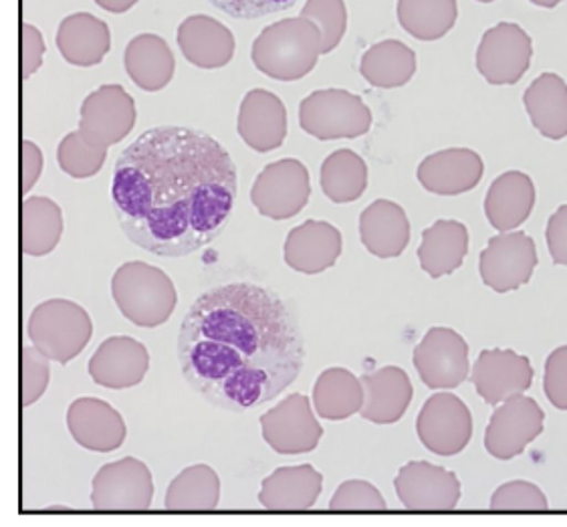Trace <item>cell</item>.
I'll use <instances>...</instances> for the list:
<instances>
[{
  "instance_id": "cell-1",
  "label": "cell",
  "mask_w": 567,
  "mask_h": 527,
  "mask_svg": "<svg viewBox=\"0 0 567 527\" xmlns=\"http://www.w3.org/2000/svg\"><path fill=\"white\" fill-rule=\"evenodd\" d=\"M227 148L193 127H152L115 162L112 200L122 230L140 249L186 257L227 227L237 198Z\"/></svg>"
},
{
  "instance_id": "cell-2",
  "label": "cell",
  "mask_w": 567,
  "mask_h": 527,
  "mask_svg": "<svg viewBox=\"0 0 567 527\" xmlns=\"http://www.w3.org/2000/svg\"><path fill=\"white\" fill-rule=\"evenodd\" d=\"M306 342L275 291L230 283L203 293L182 320L178 360L194 392L218 409L245 413L296 382Z\"/></svg>"
},
{
  "instance_id": "cell-3",
  "label": "cell",
  "mask_w": 567,
  "mask_h": 527,
  "mask_svg": "<svg viewBox=\"0 0 567 527\" xmlns=\"http://www.w3.org/2000/svg\"><path fill=\"white\" fill-rule=\"evenodd\" d=\"M319 55H323V37L318 24L306 17L265 27L250 51L255 68L277 81L306 78L316 70Z\"/></svg>"
},
{
  "instance_id": "cell-4",
  "label": "cell",
  "mask_w": 567,
  "mask_h": 527,
  "mask_svg": "<svg viewBox=\"0 0 567 527\" xmlns=\"http://www.w3.org/2000/svg\"><path fill=\"white\" fill-rule=\"evenodd\" d=\"M112 296L125 320L140 328H158L166 323L178 303L171 277L144 261H130L115 271Z\"/></svg>"
},
{
  "instance_id": "cell-5",
  "label": "cell",
  "mask_w": 567,
  "mask_h": 527,
  "mask_svg": "<svg viewBox=\"0 0 567 527\" xmlns=\"http://www.w3.org/2000/svg\"><path fill=\"white\" fill-rule=\"evenodd\" d=\"M27 333L31 344L49 360L68 364L90 344L93 323L80 303L69 299H49L34 308Z\"/></svg>"
},
{
  "instance_id": "cell-6",
  "label": "cell",
  "mask_w": 567,
  "mask_h": 527,
  "mask_svg": "<svg viewBox=\"0 0 567 527\" xmlns=\"http://www.w3.org/2000/svg\"><path fill=\"white\" fill-rule=\"evenodd\" d=\"M299 124L309 136L323 142L360 138L372 126V112L360 95L346 90H319L299 105Z\"/></svg>"
},
{
  "instance_id": "cell-7",
  "label": "cell",
  "mask_w": 567,
  "mask_h": 527,
  "mask_svg": "<svg viewBox=\"0 0 567 527\" xmlns=\"http://www.w3.org/2000/svg\"><path fill=\"white\" fill-rule=\"evenodd\" d=\"M311 183L303 162L285 158L265 166L250 188V203L262 217L285 220L296 217L309 203Z\"/></svg>"
},
{
  "instance_id": "cell-8",
  "label": "cell",
  "mask_w": 567,
  "mask_h": 527,
  "mask_svg": "<svg viewBox=\"0 0 567 527\" xmlns=\"http://www.w3.org/2000/svg\"><path fill=\"white\" fill-rule=\"evenodd\" d=\"M91 485V505L100 512H146L154 497L148 465L136 457L103 465Z\"/></svg>"
},
{
  "instance_id": "cell-9",
  "label": "cell",
  "mask_w": 567,
  "mask_h": 527,
  "mask_svg": "<svg viewBox=\"0 0 567 527\" xmlns=\"http://www.w3.org/2000/svg\"><path fill=\"white\" fill-rule=\"evenodd\" d=\"M537 261L534 239L523 230H509L488 241L478 257V273L493 291L507 293L529 283Z\"/></svg>"
},
{
  "instance_id": "cell-10",
  "label": "cell",
  "mask_w": 567,
  "mask_h": 527,
  "mask_svg": "<svg viewBox=\"0 0 567 527\" xmlns=\"http://www.w3.org/2000/svg\"><path fill=\"white\" fill-rule=\"evenodd\" d=\"M134 97L117 83H107L90 93L81 105L80 134L97 148H110L134 130Z\"/></svg>"
},
{
  "instance_id": "cell-11",
  "label": "cell",
  "mask_w": 567,
  "mask_h": 527,
  "mask_svg": "<svg viewBox=\"0 0 567 527\" xmlns=\"http://www.w3.org/2000/svg\"><path fill=\"white\" fill-rule=\"evenodd\" d=\"M416 433L431 453L453 457L471 443L473 416L456 394L439 392L424 402L416 421Z\"/></svg>"
},
{
  "instance_id": "cell-12",
  "label": "cell",
  "mask_w": 567,
  "mask_h": 527,
  "mask_svg": "<svg viewBox=\"0 0 567 527\" xmlns=\"http://www.w3.org/2000/svg\"><path fill=\"white\" fill-rule=\"evenodd\" d=\"M534 41L519 24L491 27L477 49V70L491 85H513L529 70Z\"/></svg>"
},
{
  "instance_id": "cell-13",
  "label": "cell",
  "mask_w": 567,
  "mask_h": 527,
  "mask_svg": "<svg viewBox=\"0 0 567 527\" xmlns=\"http://www.w3.org/2000/svg\"><path fill=\"white\" fill-rule=\"evenodd\" d=\"M262 438L279 455H301L318 447L323 426L306 394H289L261 416Z\"/></svg>"
},
{
  "instance_id": "cell-14",
  "label": "cell",
  "mask_w": 567,
  "mask_h": 527,
  "mask_svg": "<svg viewBox=\"0 0 567 527\" xmlns=\"http://www.w3.org/2000/svg\"><path fill=\"white\" fill-rule=\"evenodd\" d=\"M545 414L542 406L529 396H513L501 402L491 416L485 433V447L501 461L522 455L529 443L544 433Z\"/></svg>"
},
{
  "instance_id": "cell-15",
  "label": "cell",
  "mask_w": 567,
  "mask_h": 527,
  "mask_svg": "<svg viewBox=\"0 0 567 527\" xmlns=\"http://www.w3.org/2000/svg\"><path fill=\"white\" fill-rule=\"evenodd\" d=\"M414 366L429 389H456L468 379V344L449 328H432L414 350Z\"/></svg>"
},
{
  "instance_id": "cell-16",
  "label": "cell",
  "mask_w": 567,
  "mask_h": 527,
  "mask_svg": "<svg viewBox=\"0 0 567 527\" xmlns=\"http://www.w3.org/2000/svg\"><path fill=\"white\" fill-rule=\"evenodd\" d=\"M398 499L414 512H451L461 499V483L453 471L426 461H410L398 473Z\"/></svg>"
},
{
  "instance_id": "cell-17",
  "label": "cell",
  "mask_w": 567,
  "mask_h": 527,
  "mask_svg": "<svg viewBox=\"0 0 567 527\" xmlns=\"http://www.w3.org/2000/svg\"><path fill=\"white\" fill-rule=\"evenodd\" d=\"M471 382L483 401L497 406L529 390L534 368L529 358L513 350H483L471 370Z\"/></svg>"
},
{
  "instance_id": "cell-18",
  "label": "cell",
  "mask_w": 567,
  "mask_h": 527,
  "mask_svg": "<svg viewBox=\"0 0 567 527\" xmlns=\"http://www.w3.org/2000/svg\"><path fill=\"white\" fill-rule=\"evenodd\" d=\"M90 376L103 389L125 390L146 379L150 354L146 345L127 335L107 338L91 355Z\"/></svg>"
},
{
  "instance_id": "cell-19",
  "label": "cell",
  "mask_w": 567,
  "mask_h": 527,
  "mask_svg": "<svg viewBox=\"0 0 567 527\" xmlns=\"http://www.w3.org/2000/svg\"><path fill=\"white\" fill-rule=\"evenodd\" d=\"M69 433L93 453H112L124 445L127 428L122 414L100 399H78L69 406Z\"/></svg>"
},
{
  "instance_id": "cell-20",
  "label": "cell",
  "mask_w": 567,
  "mask_h": 527,
  "mask_svg": "<svg viewBox=\"0 0 567 527\" xmlns=\"http://www.w3.org/2000/svg\"><path fill=\"white\" fill-rule=\"evenodd\" d=\"M483 173L485 164L475 149H441L420 162L419 183L432 195H465L481 183Z\"/></svg>"
},
{
  "instance_id": "cell-21",
  "label": "cell",
  "mask_w": 567,
  "mask_h": 527,
  "mask_svg": "<svg viewBox=\"0 0 567 527\" xmlns=\"http://www.w3.org/2000/svg\"><path fill=\"white\" fill-rule=\"evenodd\" d=\"M341 232L326 220H306L287 235L285 264L303 276H318L340 259Z\"/></svg>"
},
{
  "instance_id": "cell-22",
  "label": "cell",
  "mask_w": 567,
  "mask_h": 527,
  "mask_svg": "<svg viewBox=\"0 0 567 527\" xmlns=\"http://www.w3.org/2000/svg\"><path fill=\"white\" fill-rule=\"evenodd\" d=\"M237 130L255 152L281 148L287 138V110L284 102L267 90H250L240 104Z\"/></svg>"
},
{
  "instance_id": "cell-23",
  "label": "cell",
  "mask_w": 567,
  "mask_h": 527,
  "mask_svg": "<svg viewBox=\"0 0 567 527\" xmlns=\"http://www.w3.org/2000/svg\"><path fill=\"white\" fill-rule=\"evenodd\" d=\"M363 421L374 424H394L406 414L414 389L409 374L396 366H384L365 372L362 379Z\"/></svg>"
},
{
  "instance_id": "cell-24",
  "label": "cell",
  "mask_w": 567,
  "mask_h": 527,
  "mask_svg": "<svg viewBox=\"0 0 567 527\" xmlns=\"http://www.w3.org/2000/svg\"><path fill=\"white\" fill-rule=\"evenodd\" d=\"M178 46L200 70H220L235 55V37L213 17L194 14L178 27Z\"/></svg>"
},
{
  "instance_id": "cell-25",
  "label": "cell",
  "mask_w": 567,
  "mask_h": 527,
  "mask_svg": "<svg viewBox=\"0 0 567 527\" xmlns=\"http://www.w3.org/2000/svg\"><path fill=\"white\" fill-rule=\"evenodd\" d=\"M323 489V475L311 465L279 467L262 482L259 502L271 512L311 509Z\"/></svg>"
},
{
  "instance_id": "cell-26",
  "label": "cell",
  "mask_w": 567,
  "mask_h": 527,
  "mask_svg": "<svg viewBox=\"0 0 567 527\" xmlns=\"http://www.w3.org/2000/svg\"><path fill=\"white\" fill-rule=\"evenodd\" d=\"M58 46L69 65L93 68L110 53L112 33L102 19L90 12H75L59 24Z\"/></svg>"
},
{
  "instance_id": "cell-27",
  "label": "cell",
  "mask_w": 567,
  "mask_h": 527,
  "mask_svg": "<svg viewBox=\"0 0 567 527\" xmlns=\"http://www.w3.org/2000/svg\"><path fill=\"white\" fill-rule=\"evenodd\" d=\"M362 245L378 259L400 257L410 242V220L392 200H375L360 217Z\"/></svg>"
},
{
  "instance_id": "cell-28",
  "label": "cell",
  "mask_w": 567,
  "mask_h": 527,
  "mask_svg": "<svg viewBox=\"0 0 567 527\" xmlns=\"http://www.w3.org/2000/svg\"><path fill=\"white\" fill-rule=\"evenodd\" d=\"M535 207L534 180L527 174L511 170L501 174L488 188L485 198V215L491 227L499 232H509L522 227L532 217Z\"/></svg>"
},
{
  "instance_id": "cell-29",
  "label": "cell",
  "mask_w": 567,
  "mask_h": 527,
  "mask_svg": "<svg viewBox=\"0 0 567 527\" xmlns=\"http://www.w3.org/2000/svg\"><path fill=\"white\" fill-rule=\"evenodd\" d=\"M124 65L130 80L144 92L164 90L176 71V59L168 43L158 35L144 33L127 43Z\"/></svg>"
},
{
  "instance_id": "cell-30",
  "label": "cell",
  "mask_w": 567,
  "mask_h": 527,
  "mask_svg": "<svg viewBox=\"0 0 567 527\" xmlns=\"http://www.w3.org/2000/svg\"><path fill=\"white\" fill-rule=\"evenodd\" d=\"M468 252V230L458 220H436L422 232L419 247L420 267L432 277L454 273Z\"/></svg>"
},
{
  "instance_id": "cell-31",
  "label": "cell",
  "mask_w": 567,
  "mask_h": 527,
  "mask_svg": "<svg viewBox=\"0 0 567 527\" xmlns=\"http://www.w3.org/2000/svg\"><path fill=\"white\" fill-rule=\"evenodd\" d=\"M523 104L535 130L549 140L567 136V83L556 73H544L527 87Z\"/></svg>"
},
{
  "instance_id": "cell-32",
  "label": "cell",
  "mask_w": 567,
  "mask_h": 527,
  "mask_svg": "<svg viewBox=\"0 0 567 527\" xmlns=\"http://www.w3.org/2000/svg\"><path fill=\"white\" fill-rule=\"evenodd\" d=\"M63 235V210L47 196H24L21 207V249L43 257L53 251Z\"/></svg>"
},
{
  "instance_id": "cell-33",
  "label": "cell",
  "mask_w": 567,
  "mask_h": 527,
  "mask_svg": "<svg viewBox=\"0 0 567 527\" xmlns=\"http://www.w3.org/2000/svg\"><path fill=\"white\" fill-rule=\"evenodd\" d=\"M360 73L363 80L380 90L402 87L416 73V53L402 41L388 39L363 53Z\"/></svg>"
},
{
  "instance_id": "cell-34",
  "label": "cell",
  "mask_w": 567,
  "mask_h": 527,
  "mask_svg": "<svg viewBox=\"0 0 567 527\" xmlns=\"http://www.w3.org/2000/svg\"><path fill=\"white\" fill-rule=\"evenodd\" d=\"M313 406L326 421H343L363 406L362 380L346 368H328L313 386Z\"/></svg>"
},
{
  "instance_id": "cell-35",
  "label": "cell",
  "mask_w": 567,
  "mask_h": 527,
  "mask_svg": "<svg viewBox=\"0 0 567 527\" xmlns=\"http://www.w3.org/2000/svg\"><path fill=\"white\" fill-rule=\"evenodd\" d=\"M398 23L420 41L443 39L458 17L456 0H398Z\"/></svg>"
},
{
  "instance_id": "cell-36",
  "label": "cell",
  "mask_w": 567,
  "mask_h": 527,
  "mask_svg": "<svg viewBox=\"0 0 567 527\" xmlns=\"http://www.w3.org/2000/svg\"><path fill=\"white\" fill-rule=\"evenodd\" d=\"M368 188V166L352 149H338L321 164V190L331 203L346 205L362 198Z\"/></svg>"
},
{
  "instance_id": "cell-37",
  "label": "cell",
  "mask_w": 567,
  "mask_h": 527,
  "mask_svg": "<svg viewBox=\"0 0 567 527\" xmlns=\"http://www.w3.org/2000/svg\"><path fill=\"white\" fill-rule=\"evenodd\" d=\"M220 504V479L208 465H194L174 477L166 492L172 512H210Z\"/></svg>"
},
{
  "instance_id": "cell-38",
  "label": "cell",
  "mask_w": 567,
  "mask_h": 527,
  "mask_svg": "<svg viewBox=\"0 0 567 527\" xmlns=\"http://www.w3.org/2000/svg\"><path fill=\"white\" fill-rule=\"evenodd\" d=\"M107 158V148H97L85 142L78 132H71L61 140L58 148L59 168L69 174L71 178H91L103 168V162Z\"/></svg>"
},
{
  "instance_id": "cell-39",
  "label": "cell",
  "mask_w": 567,
  "mask_h": 527,
  "mask_svg": "<svg viewBox=\"0 0 567 527\" xmlns=\"http://www.w3.org/2000/svg\"><path fill=\"white\" fill-rule=\"evenodd\" d=\"M301 17L318 24L323 37V55L340 45L348 29V9L343 0H307Z\"/></svg>"
},
{
  "instance_id": "cell-40",
  "label": "cell",
  "mask_w": 567,
  "mask_h": 527,
  "mask_svg": "<svg viewBox=\"0 0 567 527\" xmlns=\"http://www.w3.org/2000/svg\"><path fill=\"white\" fill-rule=\"evenodd\" d=\"M51 360L39 348L24 345L21 352V402L31 406L45 394L51 380Z\"/></svg>"
},
{
  "instance_id": "cell-41",
  "label": "cell",
  "mask_w": 567,
  "mask_h": 527,
  "mask_svg": "<svg viewBox=\"0 0 567 527\" xmlns=\"http://www.w3.org/2000/svg\"><path fill=\"white\" fill-rule=\"evenodd\" d=\"M329 507L333 512H384L388 505L382 493L372 483L352 479L341 483L340 489L333 493Z\"/></svg>"
},
{
  "instance_id": "cell-42",
  "label": "cell",
  "mask_w": 567,
  "mask_h": 527,
  "mask_svg": "<svg viewBox=\"0 0 567 527\" xmlns=\"http://www.w3.org/2000/svg\"><path fill=\"white\" fill-rule=\"evenodd\" d=\"M491 507L497 512H544L547 509V497L534 483L511 482L493 493Z\"/></svg>"
},
{
  "instance_id": "cell-43",
  "label": "cell",
  "mask_w": 567,
  "mask_h": 527,
  "mask_svg": "<svg viewBox=\"0 0 567 527\" xmlns=\"http://www.w3.org/2000/svg\"><path fill=\"white\" fill-rule=\"evenodd\" d=\"M545 396L559 409L567 411V345L554 350L545 362Z\"/></svg>"
},
{
  "instance_id": "cell-44",
  "label": "cell",
  "mask_w": 567,
  "mask_h": 527,
  "mask_svg": "<svg viewBox=\"0 0 567 527\" xmlns=\"http://www.w3.org/2000/svg\"><path fill=\"white\" fill-rule=\"evenodd\" d=\"M218 11L227 12L233 19H261L271 12L291 9L296 0H208Z\"/></svg>"
},
{
  "instance_id": "cell-45",
  "label": "cell",
  "mask_w": 567,
  "mask_h": 527,
  "mask_svg": "<svg viewBox=\"0 0 567 527\" xmlns=\"http://www.w3.org/2000/svg\"><path fill=\"white\" fill-rule=\"evenodd\" d=\"M43 55H45L43 35L33 24H23V29H21V70H23L24 81L34 75L43 65Z\"/></svg>"
},
{
  "instance_id": "cell-46",
  "label": "cell",
  "mask_w": 567,
  "mask_h": 527,
  "mask_svg": "<svg viewBox=\"0 0 567 527\" xmlns=\"http://www.w3.org/2000/svg\"><path fill=\"white\" fill-rule=\"evenodd\" d=\"M547 247L556 265H567V205L557 208L547 223Z\"/></svg>"
},
{
  "instance_id": "cell-47",
  "label": "cell",
  "mask_w": 567,
  "mask_h": 527,
  "mask_svg": "<svg viewBox=\"0 0 567 527\" xmlns=\"http://www.w3.org/2000/svg\"><path fill=\"white\" fill-rule=\"evenodd\" d=\"M43 173V154L39 146L24 140L21 144V190L23 195H29L33 190L34 184L41 178Z\"/></svg>"
},
{
  "instance_id": "cell-48",
  "label": "cell",
  "mask_w": 567,
  "mask_h": 527,
  "mask_svg": "<svg viewBox=\"0 0 567 527\" xmlns=\"http://www.w3.org/2000/svg\"><path fill=\"white\" fill-rule=\"evenodd\" d=\"M95 4L102 7L103 11L122 14V12L130 11L132 7H136L137 0H95Z\"/></svg>"
},
{
  "instance_id": "cell-49",
  "label": "cell",
  "mask_w": 567,
  "mask_h": 527,
  "mask_svg": "<svg viewBox=\"0 0 567 527\" xmlns=\"http://www.w3.org/2000/svg\"><path fill=\"white\" fill-rule=\"evenodd\" d=\"M532 2H534L535 7H542V9H554L564 0H532Z\"/></svg>"
},
{
  "instance_id": "cell-50",
  "label": "cell",
  "mask_w": 567,
  "mask_h": 527,
  "mask_svg": "<svg viewBox=\"0 0 567 527\" xmlns=\"http://www.w3.org/2000/svg\"><path fill=\"white\" fill-rule=\"evenodd\" d=\"M477 2H483V4H488V2H495V0H477Z\"/></svg>"
}]
</instances>
